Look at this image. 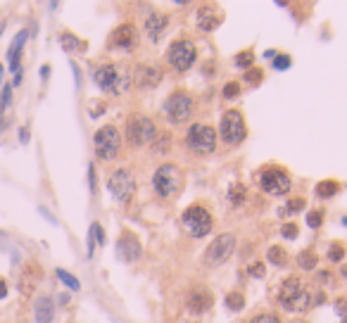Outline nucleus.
I'll use <instances>...</instances> for the list:
<instances>
[{"label": "nucleus", "mask_w": 347, "mask_h": 323, "mask_svg": "<svg viewBox=\"0 0 347 323\" xmlns=\"http://www.w3.org/2000/svg\"><path fill=\"white\" fill-rule=\"evenodd\" d=\"M19 141H22V143H29V131H26V128H22V131H19Z\"/></svg>", "instance_id": "46"}, {"label": "nucleus", "mask_w": 347, "mask_h": 323, "mask_svg": "<svg viewBox=\"0 0 347 323\" xmlns=\"http://www.w3.org/2000/svg\"><path fill=\"white\" fill-rule=\"evenodd\" d=\"M212 290L209 288H205V285H197V288H193V290L188 292V309L190 314H205L207 309L212 307Z\"/></svg>", "instance_id": "18"}, {"label": "nucleus", "mask_w": 347, "mask_h": 323, "mask_svg": "<svg viewBox=\"0 0 347 323\" xmlns=\"http://www.w3.org/2000/svg\"><path fill=\"white\" fill-rule=\"evenodd\" d=\"M324 216H326L324 209H312V212L307 214V226H309V228H321Z\"/></svg>", "instance_id": "33"}, {"label": "nucleus", "mask_w": 347, "mask_h": 323, "mask_svg": "<svg viewBox=\"0 0 347 323\" xmlns=\"http://www.w3.org/2000/svg\"><path fill=\"white\" fill-rule=\"evenodd\" d=\"M60 45H62V50H67V53H83V50H86V40L76 38L71 31H64L62 36H60Z\"/></svg>", "instance_id": "21"}, {"label": "nucleus", "mask_w": 347, "mask_h": 323, "mask_svg": "<svg viewBox=\"0 0 347 323\" xmlns=\"http://www.w3.org/2000/svg\"><path fill=\"white\" fill-rule=\"evenodd\" d=\"M117 252L119 257L124 261H138L143 254V245L141 240H138V236L136 233H131V230H124L121 236H119V243H117Z\"/></svg>", "instance_id": "15"}, {"label": "nucleus", "mask_w": 347, "mask_h": 323, "mask_svg": "<svg viewBox=\"0 0 347 323\" xmlns=\"http://www.w3.org/2000/svg\"><path fill=\"white\" fill-rule=\"evenodd\" d=\"M221 19H224V15L219 12V8H212V5L200 8V10H197V17H195L197 29H200V31H205V33H212L214 29L221 24Z\"/></svg>", "instance_id": "19"}, {"label": "nucleus", "mask_w": 347, "mask_h": 323, "mask_svg": "<svg viewBox=\"0 0 347 323\" xmlns=\"http://www.w3.org/2000/svg\"><path fill=\"white\" fill-rule=\"evenodd\" d=\"M48 74H50V67H48V64H43V67H40V76H43V79H48Z\"/></svg>", "instance_id": "47"}, {"label": "nucleus", "mask_w": 347, "mask_h": 323, "mask_svg": "<svg viewBox=\"0 0 347 323\" xmlns=\"http://www.w3.org/2000/svg\"><path fill=\"white\" fill-rule=\"evenodd\" d=\"M338 181H321L316 183V197H321V200H331L333 195H338Z\"/></svg>", "instance_id": "25"}, {"label": "nucleus", "mask_w": 347, "mask_h": 323, "mask_svg": "<svg viewBox=\"0 0 347 323\" xmlns=\"http://www.w3.org/2000/svg\"><path fill=\"white\" fill-rule=\"evenodd\" d=\"M345 259V247L340 243H333L331 247H328V261H333V264H340V261Z\"/></svg>", "instance_id": "34"}, {"label": "nucleus", "mask_w": 347, "mask_h": 323, "mask_svg": "<svg viewBox=\"0 0 347 323\" xmlns=\"http://www.w3.org/2000/svg\"><path fill=\"white\" fill-rule=\"evenodd\" d=\"M26 38H29V31L24 29V31H19L15 36V40H12V45H10V50H8V57H10V62L12 60H17V57L22 55V48H24V43H26Z\"/></svg>", "instance_id": "26"}, {"label": "nucleus", "mask_w": 347, "mask_h": 323, "mask_svg": "<svg viewBox=\"0 0 347 323\" xmlns=\"http://www.w3.org/2000/svg\"><path fill=\"white\" fill-rule=\"evenodd\" d=\"M331 273H328V271H319V276H316V283H321V285H324V283H328V281H331Z\"/></svg>", "instance_id": "43"}, {"label": "nucleus", "mask_w": 347, "mask_h": 323, "mask_svg": "<svg viewBox=\"0 0 347 323\" xmlns=\"http://www.w3.org/2000/svg\"><path fill=\"white\" fill-rule=\"evenodd\" d=\"M166 29H169V17L162 15V12H150L145 17V22H143V31H145L148 40H152V43H159L162 36L166 33Z\"/></svg>", "instance_id": "17"}, {"label": "nucleus", "mask_w": 347, "mask_h": 323, "mask_svg": "<svg viewBox=\"0 0 347 323\" xmlns=\"http://www.w3.org/2000/svg\"><path fill=\"white\" fill-rule=\"evenodd\" d=\"M138 45V29H136L131 22L117 26L110 36V50H124V53H131L134 48Z\"/></svg>", "instance_id": "14"}, {"label": "nucleus", "mask_w": 347, "mask_h": 323, "mask_svg": "<svg viewBox=\"0 0 347 323\" xmlns=\"http://www.w3.org/2000/svg\"><path fill=\"white\" fill-rule=\"evenodd\" d=\"M247 135V124L240 110H226L219 119V138L226 145H240Z\"/></svg>", "instance_id": "9"}, {"label": "nucleus", "mask_w": 347, "mask_h": 323, "mask_svg": "<svg viewBox=\"0 0 347 323\" xmlns=\"http://www.w3.org/2000/svg\"><path fill=\"white\" fill-rule=\"evenodd\" d=\"M297 266L302 268V271H314L316 264H319V254L312 250V247H307V250H302L300 254H297Z\"/></svg>", "instance_id": "23"}, {"label": "nucleus", "mask_w": 347, "mask_h": 323, "mask_svg": "<svg viewBox=\"0 0 347 323\" xmlns=\"http://www.w3.org/2000/svg\"><path fill=\"white\" fill-rule=\"evenodd\" d=\"M267 259H269V264H271V266L283 268L285 264H288V259H290V254H288V250H285V247H281V245H274V247H269Z\"/></svg>", "instance_id": "22"}, {"label": "nucleus", "mask_w": 347, "mask_h": 323, "mask_svg": "<svg viewBox=\"0 0 347 323\" xmlns=\"http://www.w3.org/2000/svg\"><path fill=\"white\" fill-rule=\"evenodd\" d=\"M335 311L340 314V318H342V321H347V295L335 302Z\"/></svg>", "instance_id": "41"}, {"label": "nucleus", "mask_w": 347, "mask_h": 323, "mask_svg": "<svg viewBox=\"0 0 347 323\" xmlns=\"http://www.w3.org/2000/svg\"><path fill=\"white\" fill-rule=\"evenodd\" d=\"M150 145L155 155H166V152L171 150V135L166 133V131H157V135H155V141Z\"/></svg>", "instance_id": "24"}, {"label": "nucleus", "mask_w": 347, "mask_h": 323, "mask_svg": "<svg viewBox=\"0 0 347 323\" xmlns=\"http://www.w3.org/2000/svg\"><path fill=\"white\" fill-rule=\"evenodd\" d=\"M247 273L252 278H264L267 276V268H264V264L262 261H252L250 266H247Z\"/></svg>", "instance_id": "38"}, {"label": "nucleus", "mask_w": 347, "mask_h": 323, "mask_svg": "<svg viewBox=\"0 0 347 323\" xmlns=\"http://www.w3.org/2000/svg\"><path fill=\"white\" fill-rule=\"evenodd\" d=\"M290 55H276L274 57V69H278V71H283V69H288L290 67Z\"/></svg>", "instance_id": "39"}, {"label": "nucleus", "mask_w": 347, "mask_h": 323, "mask_svg": "<svg viewBox=\"0 0 347 323\" xmlns=\"http://www.w3.org/2000/svg\"><path fill=\"white\" fill-rule=\"evenodd\" d=\"M243 200H245V188L240 186V183H233L229 190V202L233 207H240L243 205Z\"/></svg>", "instance_id": "30"}, {"label": "nucleus", "mask_w": 347, "mask_h": 323, "mask_svg": "<svg viewBox=\"0 0 347 323\" xmlns=\"http://www.w3.org/2000/svg\"><path fill=\"white\" fill-rule=\"evenodd\" d=\"M124 133H126V143L131 148H145V145H150V143L155 141L157 124H155L148 114L134 112V114H128V119H126Z\"/></svg>", "instance_id": "5"}, {"label": "nucleus", "mask_w": 347, "mask_h": 323, "mask_svg": "<svg viewBox=\"0 0 347 323\" xmlns=\"http://www.w3.org/2000/svg\"><path fill=\"white\" fill-rule=\"evenodd\" d=\"M186 148L197 157L212 155L216 150V131L212 124H193L186 133Z\"/></svg>", "instance_id": "7"}, {"label": "nucleus", "mask_w": 347, "mask_h": 323, "mask_svg": "<svg viewBox=\"0 0 347 323\" xmlns=\"http://www.w3.org/2000/svg\"><path fill=\"white\" fill-rule=\"evenodd\" d=\"M93 81L103 93L121 95L131 88L134 74H131V69L124 67V64H100V67L93 69Z\"/></svg>", "instance_id": "2"}, {"label": "nucleus", "mask_w": 347, "mask_h": 323, "mask_svg": "<svg viewBox=\"0 0 347 323\" xmlns=\"http://www.w3.org/2000/svg\"><path fill=\"white\" fill-rule=\"evenodd\" d=\"M3 71L5 69H3V64H0V83H3Z\"/></svg>", "instance_id": "50"}, {"label": "nucleus", "mask_w": 347, "mask_h": 323, "mask_svg": "<svg viewBox=\"0 0 347 323\" xmlns=\"http://www.w3.org/2000/svg\"><path fill=\"white\" fill-rule=\"evenodd\" d=\"M162 110H164V117L171 126H181V124H186V121L193 117L195 100H193V95H190L188 90L176 88V90H171V93L166 95Z\"/></svg>", "instance_id": "4"}, {"label": "nucleus", "mask_w": 347, "mask_h": 323, "mask_svg": "<svg viewBox=\"0 0 347 323\" xmlns=\"http://www.w3.org/2000/svg\"><path fill=\"white\" fill-rule=\"evenodd\" d=\"M0 112H3V107H0Z\"/></svg>", "instance_id": "52"}, {"label": "nucleus", "mask_w": 347, "mask_h": 323, "mask_svg": "<svg viewBox=\"0 0 347 323\" xmlns=\"http://www.w3.org/2000/svg\"><path fill=\"white\" fill-rule=\"evenodd\" d=\"M67 302H69V295H67V292H62V295H60V304H67Z\"/></svg>", "instance_id": "48"}, {"label": "nucleus", "mask_w": 347, "mask_h": 323, "mask_svg": "<svg viewBox=\"0 0 347 323\" xmlns=\"http://www.w3.org/2000/svg\"><path fill=\"white\" fill-rule=\"evenodd\" d=\"M181 226L190 238H205L214 228V216L205 205H190L181 214Z\"/></svg>", "instance_id": "6"}, {"label": "nucleus", "mask_w": 347, "mask_h": 323, "mask_svg": "<svg viewBox=\"0 0 347 323\" xmlns=\"http://www.w3.org/2000/svg\"><path fill=\"white\" fill-rule=\"evenodd\" d=\"M93 145H95V155L105 162H112V159L119 157L121 152V133L114 124H105L95 131L93 135Z\"/></svg>", "instance_id": "8"}, {"label": "nucleus", "mask_w": 347, "mask_h": 323, "mask_svg": "<svg viewBox=\"0 0 347 323\" xmlns=\"http://www.w3.org/2000/svg\"><path fill=\"white\" fill-rule=\"evenodd\" d=\"M259 188L271 197L288 195L292 188V178L283 166H267V169L259 173Z\"/></svg>", "instance_id": "11"}, {"label": "nucleus", "mask_w": 347, "mask_h": 323, "mask_svg": "<svg viewBox=\"0 0 347 323\" xmlns=\"http://www.w3.org/2000/svg\"><path fill=\"white\" fill-rule=\"evenodd\" d=\"M245 81L250 83V86H259L262 81H264V71L259 67H252V69L245 71Z\"/></svg>", "instance_id": "35"}, {"label": "nucleus", "mask_w": 347, "mask_h": 323, "mask_svg": "<svg viewBox=\"0 0 347 323\" xmlns=\"http://www.w3.org/2000/svg\"><path fill=\"white\" fill-rule=\"evenodd\" d=\"M240 93H243V90H240V81H226V86H224V90H221L224 100H229V103L238 100Z\"/></svg>", "instance_id": "29"}, {"label": "nucleus", "mask_w": 347, "mask_h": 323, "mask_svg": "<svg viewBox=\"0 0 347 323\" xmlns=\"http://www.w3.org/2000/svg\"><path fill=\"white\" fill-rule=\"evenodd\" d=\"M53 311H55V307H53V300H50L48 295H43V297L36 300V307H33L36 323H50L53 321Z\"/></svg>", "instance_id": "20"}, {"label": "nucleus", "mask_w": 347, "mask_h": 323, "mask_svg": "<svg viewBox=\"0 0 347 323\" xmlns=\"http://www.w3.org/2000/svg\"><path fill=\"white\" fill-rule=\"evenodd\" d=\"M5 128H8V119H0V133H3Z\"/></svg>", "instance_id": "49"}, {"label": "nucleus", "mask_w": 347, "mask_h": 323, "mask_svg": "<svg viewBox=\"0 0 347 323\" xmlns=\"http://www.w3.org/2000/svg\"><path fill=\"white\" fill-rule=\"evenodd\" d=\"M107 190L117 202L126 205L136 193V176L128 169H114L110 173V178H107Z\"/></svg>", "instance_id": "13"}, {"label": "nucleus", "mask_w": 347, "mask_h": 323, "mask_svg": "<svg viewBox=\"0 0 347 323\" xmlns=\"http://www.w3.org/2000/svg\"><path fill=\"white\" fill-rule=\"evenodd\" d=\"M88 181H91V190L95 193V169L93 166H88Z\"/></svg>", "instance_id": "44"}, {"label": "nucleus", "mask_w": 347, "mask_h": 323, "mask_svg": "<svg viewBox=\"0 0 347 323\" xmlns=\"http://www.w3.org/2000/svg\"><path fill=\"white\" fill-rule=\"evenodd\" d=\"M55 273H57V278H60L64 285H67V288H71V290H79V288H81V283L76 281V276H71L69 271H64V268H57Z\"/></svg>", "instance_id": "32"}, {"label": "nucleus", "mask_w": 347, "mask_h": 323, "mask_svg": "<svg viewBox=\"0 0 347 323\" xmlns=\"http://www.w3.org/2000/svg\"><path fill=\"white\" fill-rule=\"evenodd\" d=\"M281 236H283L285 240H292V238L300 236V226H297L295 221H285L283 226H281Z\"/></svg>", "instance_id": "36"}, {"label": "nucleus", "mask_w": 347, "mask_h": 323, "mask_svg": "<svg viewBox=\"0 0 347 323\" xmlns=\"http://www.w3.org/2000/svg\"><path fill=\"white\" fill-rule=\"evenodd\" d=\"M276 300L285 311H309L314 304L324 302V295L316 292L314 285L305 283L300 276H288L278 285Z\"/></svg>", "instance_id": "1"}, {"label": "nucleus", "mask_w": 347, "mask_h": 323, "mask_svg": "<svg viewBox=\"0 0 347 323\" xmlns=\"http://www.w3.org/2000/svg\"><path fill=\"white\" fill-rule=\"evenodd\" d=\"M10 100H12V86H3V95H0V107L5 110L10 105Z\"/></svg>", "instance_id": "42"}, {"label": "nucleus", "mask_w": 347, "mask_h": 323, "mask_svg": "<svg viewBox=\"0 0 347 323\" xmlns=\"http://www.w3.org/2000/svg\"><path fill=\"white\" fill-rule=\"evenodd\" d=\"M305 207H307V200H305V197H292V200H288V205H285V214L295 216V214H300Z\"/></svg>", "instance_id": "31"}, {"label": "nucleus", "mask_w": 347, "mask_h": 323, "mask_svg": "<svg viewBox=\"0 0 347 323\" xmlns=\"http://www.w3.org/2000/svg\"><path fill=\"white\" fill-rule=\"evenodd\" d=\"M197 60V45L190 38H176L166 50V64L174 71H188Z\"/></svg>", "instance_id": "10"}, {"label": "nucleus", "mask_w": 347, "mask_h": 323, "mask_svg": "<svg viewBox=\"0 0 347 323\" xmlns=\"http://www.w3.org/2000/svg\"><path fill=\"white\" fill-rule=\"evenodd\" d=\"M233 62H236V67L238 69H252L254 67V50H243L240 55H236L233 57Z\"/></svg>", "instance_id": "28"}, {"label": "nucleus", "mask_w": 347, "mask_h": 323, "mask_svg": "<svg viewBox=\"0 0 347 323\" xmlns=\"http://www.w3.org/2000/svg\"><path fill=\"white\" fill-rule=\"evenodd\" d=\"M162 79H164V71L157 64H138L134 71V81L141 88H155L162 83Z\"/></svg>", "instance_id": "16"}, {"label": "nucleus", "mask_w": 347, "mask_h": 323, "mask_svg": "<svg viewBox=\"0 0 347 323\" xmlns=\"http://www.w3.org/2000/svg\"><path fill=\"white\" fill-rule=\"evenodd\" d=\"M91 236L95 238V243H98V245H105V230H103V226H100V223H93Z\"/></svg>", "instance_id": "40"}, {"label": "nucleus", "mask_w": 347, "mask_h": 323, "mask_svg": "<svg viewBox=\"0 0 347 323\" xmlns=\"http://www.w3.org/2000/svg\"><path fill=\"white\" fill-rule=\"evenodd\" d=\"M183 183H186V173L179 164L174 162H164L159 164L152 173V190L159 200H174L181 195Z\"/></svg>", "instance_id": "3"}, {"label": "nucleus", "mask_w": 347, "mask_h": 323, "mask_svg": "<svg viewBox=\"0 0 347 323\" xmlns=\"http://www.w3.org/2000/svg\"><path fill=\"white\" fill-rule=\"evenodd\" d=\"M236 233H221L216 236V240L209 243V247L205 250V264L207 266H221L231 259V254L236 252Z\"/></svg>", "instance_id": "12"}, {"label": "nucleus", "mask_w": 347, "mask_h": 323, "mask_svg": "<svg viewBox=\"0 0 347 323\" xmlns=\"http://www.w3.org/2000/svg\"><path fill=\"white\" fill-rule=\"evenodd\" d=\"M5 297H8V283L0 281V300H5Z\"/></svg>", "instance_id": "45"}, {"label": "nucleus", "mask_w": 347, "mask_h": 323, "mask_svg": "<svg viewBox=\"0 0 347 323\" xmlns=\"http://www.w3.org/2000/svg\"><path fill=\"white\" fill-rule=\"evenodd\" d=\"M226 309L229 311H243L245 309V295L240 290H231L226 295Z\"/></svg>", "instance_id": "27"}, {"label": "nucleus", "mask_w": 347, "mask_h": 323, "mask_svg": "<svg viewBox=\"0 0 347 323\" xmlns=\"http://www.w3.org/2000/svg\"><path fill=\"white\" fill-rule=\"evenodd\" d=\"M3 29H5V22H3V24H0V36H3Z\"/></svg>", "instance_id": "51"}, {"label": "nucleus", "mask_w": 347, "mask_h": 323, "mask_svg": "<svg viewBox=\"0 0 347 323\" xmlns=\"http://www.w3.org/2000/svg\"><path fill=\"white\" fill-rule=\"evenodd\" d=\"M250 323H283V321H281L274 311H259V314H254L252 318H250Z\"/></svg>", "instance_id": "37"}]
</instances>
